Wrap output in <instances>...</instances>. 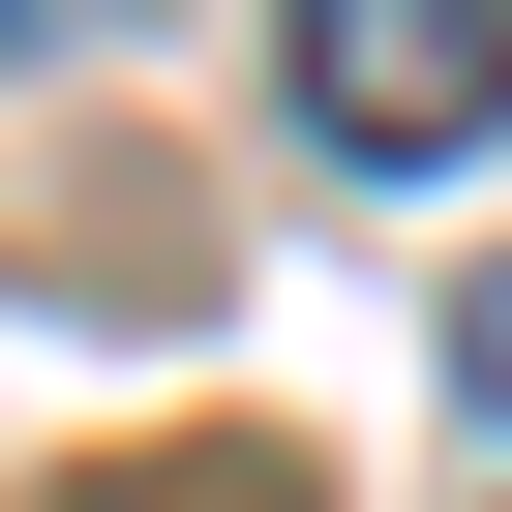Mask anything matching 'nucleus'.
I'll return each mask as SVG.
<instances>
[{"label": "nucleus", "instance_id": "3", "mask_svg": "<svg viewBox=\"0 0 512 512\" xmlns=\"http://www.w3.org/2000/svg\"><path fill=\"white\" fill-rule=\"evenodd\" d=\"M91 31H121V0H0V61H91Z\"/></svg>", "mask_w": 512, "mask_h": 512}, {"label": "nucleus", "instance_id": "2", "mask_svg": "<svg viewBox=\"0 0 512 512\" xmlns=\"http://www.w3.org/2000/svg\"><path fill=\"white\" fill-rule=\"evenodd\" d=\"M452 392L512 422V241H482V272H452Z\"/></svg>", "mask_w": 512, "mask_h": 512}, {"label": "nucleus", "instance_id": "1", "mask_svg": "<svg viewBox=\"0 0 512 512\" xmlns=\"http://www.w3.org/2000/svg\"><path fill=\"white\" fill-rule=\"evenodd\" d=\"M272 91H302V151H362V181L512 151V0H272Z\"/></svg>", "mask_w": 512, "mask_h": 512}, {"label": "nucleus", "instance_id": "4", "mask_svg": "<svg viewBox=\"0 0 512 512\" xmlns=\"http://www.w3.org/2000/svg\"><path fill=\"white\" fill-rule=\"evenodd\" d=\"M211 512H302V452H211Z\"/></svg>", "mask_w": 512, "mask_h": 512}]
</instances>
